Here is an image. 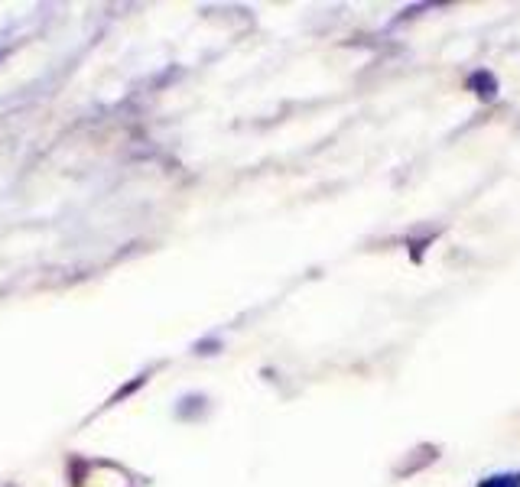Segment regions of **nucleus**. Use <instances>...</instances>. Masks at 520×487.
<instances>
[{
    "label": "nucleus",
    "instance_id": "f257e3e1",
    "mask_svg": "<svg viewBox=\"0 0 520 487\" xmlns=\"http://www.w3.org/2000/svg\"><path fill=\"white\" fill-rule=\"evenodd\" d=\"M468 88H472L478 98L494 101V95H498V78H494L491 72H475L472 78H468Z\"/></svg>",
    "mask_w": 520,
    "mask_h": 487
},
{
    "label": "nucleus",
    "instance_id": "f03ea898",
    "mask_svg": "<svg viewBox=\"0 0 520 487\" xmlns=\"http://www.w3.org/2000/svg\"><path fill=\"white\" fill-rule=\"evenodd\" d=\"M478 487H520V475H494L485 478Z\"/></svg>",
    "mask_w": 520,
    "mask_h": 487
}]
</instances>
